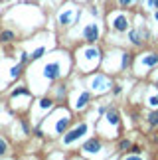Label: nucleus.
Wrapping results in <instances>:
<instances>
[{
  "label": "nucleus",
  "instance_id": "f257e3e1",
  "mask_svg": "<svg viewBox=\"0 0 158 160\" xmlns=\"http://www.w3.org/2000/svg\"><path fill=\"white\" fill-rule=\"evenodd\" d=\"M75 58L79 61V69H81L83 73H91V71H93V67H91L89 61H93L95 65H99L101 63V50H97L93 44H89V46L81 48V50L77 52Z\"/></svg>",
  "mask_w": 158,
  "mask_h": 160
},
{
  "label": "nucleus",
  "instance_id": "f03ea898",
  "mask_svg": "<svg viewBox=\"0 0 158 160\" xmlns=\"http://www.w3.org/2000/svg\"><path fill=\"white\" fill-rule=\"evenodd\" d=\"M52 119V115H47ZM53 121V128H50V131H47V134H50V137H59V134H63L65 131H67V128L71 127V113L65 107H62V115L57 117V119H52Z\"/></svg>",
  "mask_w": 158,
  "mask_h": 160
},
{
  "label": "nucleus",
  "instance_id": "7ed1b4c3",
  "mask_svg": "<svg viewBox=\"0 0 158 160\" xmlns=\"http://www.w3.org/2000/svg\"><path fill=\"white\" fill-rule=\"evenodd\" d=\"M42 75H44V79L47 83H56L57 79H62L65 75V71H63V65L59 61H50V63H46L42 67Z\"/></svg>",
  "mask_w": 158,
  "mask_h": 160
},
{
  "label": "nucleus",
  "instance_id": "20e7f679",
  "mask_svg": "<svg viewBox=\"0 0 158 160\" xmlns=\"http://www.w3.org/2000/svg\"><path fill=\"white\" fill-rule=\"evenodd\" d=\"M87 132H89V125H87V122H79V125H77L75 128H71V131L63 132V137H62V144H63V146H67V144H73L75 140L83 138Z\"/></svg>",
  "mask_w": 158,
  "mask_h": 160
},
{
  "label": "nucleus",
  "instance_id": "39448f33",
  "mask_svg": "<svg viewBox=\"0 0 158 160\" xmlns=\"http://www.w3.org/2000/svg\"><path fill=\"white\" fill-rule=\"evenodd\" d=\"M99 36H101V30H99V24L97 22L87 24V26L83 28V32H81V38L87 42V44H95V42L99 40Z\"/></svg>",
  "mask_w": 158,
  "mask_h": 160
},
{
  "label": "nucleus",
  "instance_id": "423d86ee",
  "mask_svg": "<svg viewBox=\"0 0 158 160\" xmlns=\"http://www.w3.org/2000/svg\"><path fill=\"white\" fill-rule=\"evenodd\" d=\"M77 16H79V12H75L73 6H67L62 14H59V26H69V24H75L77 22Z\"/></svg>",
  "mask_w": 158,
  "mask_h": 160
},
{
  "label": "nucleus",
  "instance_id": "0eeeda50",
  "mask_svg": "<svg viewBox=\"0 0 158 160\" xmlns=\"http://www.w3.org/2000/svg\"><path fill=\"white\" fill-rule=\"evenodd\" d=\"M103 148V142H101V138L99 137H93V138H89V140H85L83 146H81V150L85 152V154H97Z\"/></svg>",
  "mask_w": 158,
  "mask_h": 160
},
{
  "label": "nucleus",
  "instance_id": "6e6552de",
  "mask_svg": "<svg viewBox=\"0 0 158 160\" xmlns=\"http://www.w3.org/2000/svg\"><path fill=\"white\" fill-rule=\"evenodd\" d=\"M113 30L115 32H126L129 30V20L125 14H117L113 18Z\"/></svg>",
  "mask_w": 158,
  "mask_h": 160
},
{
  "label": "nucleus",
  "instance_id": "1a4fd4ad",
  "mask_svg": "<svg viewBox=\"0 0 158 160\" xmlns=\"http://www.w3.org/2000/svg\"><path fill=\"white\" fill-rule=\"evenodd\" d=\"M89 101H91V95H89V91H81V93L77 95L75 103H73V109H75V111H81V109H85V107L89 105Z\"/></svg>",
  "mask_w": 158,
  "mask_h": 160
},
{
  "label": "nucleus",
  "instance_id": "9d476101",
  "mask_svg": "<svg viewBox=\"0 0 158 160\" xmlns=\"http://www.w3.org/2000/svg\"><path fill=\"white\" fill-rule=\"evenodd\" d=\"M129 40H131V44H135V46H142L144 44L142 34L138 32V30H131V32H129Z\"/></svg>",
  "mask_w": 158,
  "mask_h": 160
},
{
  "label": "nucleus",
  "instance_id": "9b49d317",
  "mask_svg": "<svg viewBox=\"0 0 158 160\" xmlns=\"http://www.w3.org/2000/svg\"><path fill=\"white\" fill-rule=\"evenodd\" d=\"M16 40V34L12 30H2L0 32V44H10V42Z\"/></svg>",
  "mask_w": 158,
  "mask_h": 160
},
{
  "label": "nucleus",
  "instance_id": "f8f14e48",
  "mask_svg": "<svg viewBox=\"0 0 158 160\" xmlns=\"http://www.w3.org/2000/svg\"><path fill=\"white\" fill-rule=\"evenodd\" d=\"M46 52H47V48H46V46H40V48H36V50L30 53V58H32V61H38V59L44 58Z\"/></svg>",
  "mask_w": 158,
  "mask_h": 160
},
{
  "label": "nucleus",
  "instance_id": "ddd939ff",
  "mask_svg": "<svg viewBox=\"0 0 158 160\" xmlns=\"http://www.w3.org/2000/svg\"><path fill=\"white\" fill-rule=\"evenodd\" d=\"M22 73H24V63H22V61H18V63L10 69V77H12V79H18Z\"/></svg>",
  "mask_w": 158,
  "mask_h": 160
},
{
  "label": "nucleus",
  "instance_id": "4468645a",
  "mask_svg": "<svg viewBox=\"0 0 158 160\" xmlns=\"http://www.w3.org/2000/svg\"><path fill=\"white\" fill-rule=\"evenodd\" d=\"M142 63L146 65V67H154V65L158 63V53H150L148 58H144V59H142Z\"/></svg>",
  "mask_w": 158,
  "mask_h": 160
},
{
  "label": "nucleus",
  "instance_id": "2eb2a0df",
  "mask_svg": "<svg viewBox=\"0 0 158 160\" xmlns=\"http://www.w3.org/2000/svg\"><path fill=\"white\" fill-rule=\"evenodd\" d=\"M10 150V144H8V140H6L4 137H0V158H2L6 152Z\"/></svg>",
  "mask_w": 158,
  "mask_h": 160
},
{
  "label": "nucleus",
  "instance_id": "dca6fc26",
  "mask_svg": "<svg viewBox=\"0 0 158 160\" xmlns=\"http://www.w3.org/2000/svg\"><path fill=\"white\" fill-rule=\"evenodd\" d=\"M148 125L150 127H156L158 125V111H154V113L148 115Z\"/></svg>",
  "mask_w": 158,
  "mask_h": 160
},
{
  "label": "nucleus",
  "instance_id": "f3484780",
  "mask_svg": "<svg viewBox=\"0 0 158 160\" xmlns=\"http://www.w3.org/2000/svg\"><path fill=\"white\" fill-rule=\"evenodd\" d=\"M129 148H132V146H131V140H121V144H119V150H121V152H126Z\"/></svg>",
  "mask_w": 158,
  "mask_h": 160
},
{
  "label": "nucleus",
  "instance_id": "a211bd4d",
  "mask_svg": "<svg viewBox=\"0 0 158 160\" xmlns=\"http://www.w3.org/2000/svg\"><path fill=\"white\" fill-rule=\"evenodd\" d=\"M129 63H131V53H123V63H121V67H123V69H126V67H129Z\"/></svg>",
  "mask_w": 158,
  "mask_h": 160
},
{
  "label": "nucleus",
  "instance_id": "6ab92c4d",
  "mask_svg": "<svg viewBox=\"0 0 158 160\" xmlns=\"http://www.w3.org/2000/svg\"><path fill=\"white\" fill-rule=\"evenodd\" d=\"M148 105H150V107H158V95L150 97V99H148Z\"/></svg>",
  "mask_w": 158,
  "mask_h": 160
},
{
  "label": "nucleus",
  "instance_id": "aec40b11",
  "mask_svg": "<svg viewBox=\"0 0 158 160\" xmlns=\"http://www.w3.org/2000/svg\"><path fill=\"white\" fill-rule=\"evenodd\" d=\"M28 58H30V53H28V52H22V53H20V61H22V63H26Z\"/></svg>",
  "mask_w": 158,
  "mask_h": 160
},
{
  "label": "nucleus",
  "instance_id": "412c9836",
  "mask_svg": "<svg viewBox=\"0 0 158 160\" xmlns=\"http://www.w3.org/2000/svg\"><path fill=\"white\" fill-rule=\"evenodd\" d=\"M119 4L123 6V8H126V6H131V4H132V0H119Z\"/></svg>",
  "mask_w": 158,
  "mask_h": 160
},
{
  "label": "nucleus",
  "instance_id": "4be33fe9",
  "mask_svg": "<svg viewBox=\"0 0 158 160\" xmlns=\"http://www.w3.org/2000/svg\"><path fill=\"white\" fill-rule=\"evenodd\" d=\"M148 6L150 8H158V0H148Z\"/></svg>",
  "mask_w": 158,
  "mask_h": 160
},
{
  "label": "nucleus",
  "instance_id": "5701e85b",
  "mask_svg": "<svg viewBox=\"0 0 158 160\" xmlns=\"http://www.w3.org/2000/svg\"><path fill=\"white\" fill-rule=\"evenodd\" d=\"M113 93H115V95L121 93V87H119V85H113Z\"/></svg>",
  "mask_w": 158,
  "mask_h": 160
},
{
  "label": "nucleus",
  "instance_id": "b1692460",
  "mask_svg": "<svg viewBox=\"0 0 158 160\" xmlns=\"http://www.w3.org/2000/svg\"><path fill=\"white\" fill-rule=\"evenodd\" d=\"M154 18H156V22H158V8H156V14H154Z\"/></svg>",
  "mask_w": 158,
  "mask_h": 160
},
{
  "label": "nucleus",
  "instance_id": "393cba45",
  "mask_svg": "<svg viewBox=\"0 0 158 160\" xmlns=\"http://www.w3.org/2000/svg\"><path fill=\"white\" fill-rule=\"evenodd\" d=\"M0 2H4V0H0Z\"/></svg>",
  "mask_w": 158,
  "mask_h": 160
}]
</instances>
